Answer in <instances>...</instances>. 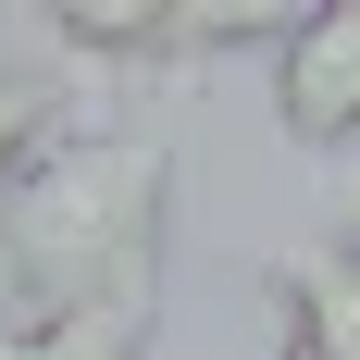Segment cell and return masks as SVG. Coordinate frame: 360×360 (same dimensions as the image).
I'll list each match as a JSON object with an SVG mask.
<instances>
[{"mask_svg": "<svg viewBox=\"0 0 360 360\" xmlns=\"http://www.w3.org/2000/svg\"><path fill=\"white\" fill-rule=\"evenodd\" d=\"M50 137H63V87L37 63H0V212H13V174H25Z\"/></svg>", "mask_w": 360, "mask_h": 360, "instance_id": "6", "label": "cell"}, {"mask_svg": "<svg viewBox=\"0 0 360 360\" xmlns=\"http://www.w3.org/2000/svg\"><path fill=\"white\" fill-rule=\"evenodd\" d=\"M162 298H112V311H37L0 335V360H149Z\"/></svg>", "mask_w": 360, "mask_h": 360, "instance_id": "5", "label": "cell"}, {"mask_svg": "<svg viewBox=\"0 0 360 360\" xmlns=\"http://www.w3.org/2000/svg\"><path fill=\"white\" fill-rule=\"evenodd\" d=\"M274 124L298 149L348 162L360 149V13H298L274 50Z\"/></svg>", "mask_w": 360, "mask_h": 360, "instance_id": "3", "label": "cell"}, {"mask_svg": "<svg viewBox=\"0 0 360 360\" xmlns=\"http://www.w3.org/2000/svg\"><path fill=\"white\" fill-rule=\"evenodd\" d=\"M261 286L286 298V335L311 360H360V249L348 236H311V249H274Z\"/></svg>", "mask_w": 360, "mask_h": 360, "instance_id": "4", "label": "cell"}, {"mask_svg": "<svg viewBox=\"0 0 360 360\" xmlns=\"http://www.w3.org/2000/svg\"><path fill=\"white\" fill-rule=\"evenodd\" d=\"M348 249H360V149H348Z\"/></svg>", "mask_w": 360, "mask_h": 360, "instance_id": "7", "label": "cell"}, {"mask_svg": "<svg viewBox=\"0 0 360 360\" xmlns=\"http://www.w3.org/2000/svg\"><path fill=\"white\" fill-rule=\"evenodd\" d=\"M298 13H162V0H50V37L75 63L149 75V63H224V50H286Z\"/></svg>", "mask_w": 360, "mask_h": 360, "instance_id": "2", "label": "cell"}, {"mask_svg": "<svg viewBox=\"0 0 360 360\" xmlns=\"http://www.w3.org/2000/svg\"><path fill=\"white\" fill-rule=\"evenodd\" d=\"M162 249H174V149H162V137L63 124V137L13 174L0 261H13L25 298H50V311L162 298Z\"/></svg>", "mask_w": 360, "mask_h": 360, "instance_id": "1", "label": "cell"}, {"mask_svg": "<svg viewBox=\"0 0 360 360\" xmlns=\"http://www.w3.org/2000/svg\"><path fill=\"white\" fill-rule=\"evenodd\" d=\"M274 360H311V348H298V335H286V348H274Z\"/></svg>", "mask_w": 360, "mask_h": 360, "instance_id": "8", "label": "cell"}]
</instances>
